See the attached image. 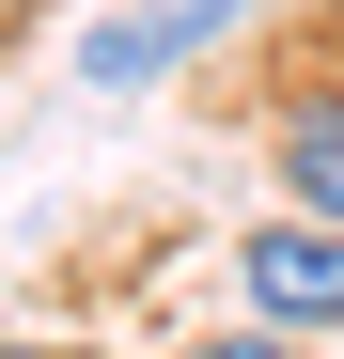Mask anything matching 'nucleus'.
Here are the masks:
<instances>
[{
	"label": "nucleus",
	"instance_id": "obj_3",
	"mask_svg": "<svg viewBox=\"0 0 344 359\" xmlns=\"http://www.w3.org/2000/svg\"><path fill=\"white\" fill-rule=\"evenodd\" d=\"M282 188H298L313 219H344V94H313L298 126H282Z\"/></svg>",
	"mask_w": 344,
	"mask_h": 359
},
{
	"label": "nucleus",
	"instance_id": "obj_1",
	"mask_svg": "<svg viewBox=\"0 0 344 359\" xmlns=\"http://www.w3.org/2000/svg\"><path fill=\"white\" fill-rule=\"evenodd\" d=\"M235 266H251L266 328H344V219H266Z\"/></svg>",
	"mask_w": 344,
	"mask_h": 359
},
{
	"label": "nucleus",
	"instance_id": "obj_5",
	"mask_svg": "<svg viewBox=\"0 0 344 359\" xmlns=\"http://www.w3.org/2000/svg\"><path fill=\"white\" fill-rule=\"evenodd\" d=\"M0 359H94V344H0Z\"/></svg>",
	"mask_w": 344,
	"mask_h": 359
},
{
	"label": "nucleus",
	"instance_id": "obj_2",
	"mask_svg": "<svg viewBox=\"0 0 344 359\" xmlns=\"http://www.w3.org/2000/svg\"><path fill=\"white\" fill-rule=\"evenodd\" d=\"M219 16H235V0H172V16H126V32H94V47H79V79H110V94H126V79H157V63H188Z\"/></svg>",
	"mask_w": 344,
	"mask_h": 359
},
{
	"label": "nucleus",
	"instance_id": "obj_4",
	"mask_svg": "<svg viewBox=\"0 0 344 359\" xmlns=\"http://www.w3.org/2000/svg\"><path fill=\"white\" fill-rule=\"evenodd\" d=\"M188 359H298V328H266V313H251V328H219V344H188Z\"/></svg>",
	"mask_w": 344,
	"mask_h": 359
}]
</instances>
